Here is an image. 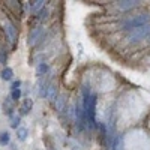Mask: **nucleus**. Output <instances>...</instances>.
<instances>
[{
    "label": "nucleus",
    "instance_id": "nucleus-1",
    "mask_svg": "<svg viewBox=\"0 0 150 150\" xmlns=\"http://www.w3.org/2000/svg\"><path fill=\"white\" fill-rule=\"evenodd\" d=\"M147 24H150V14H149V12H141V14L131 15L128 18H125L120 23V29L126 30V32H131L134 29L147 26Z\"/></svg>",
    "mask_w": 150,
    "mask_h": 150
},
{
    "label": "nucleus",
    "instance_id": "nucleus-2",
    "mask_svg": "<svg viewBox=\"0 0 150 150\" xmlns=\"http://www.w3.org/2000/svg\"><path fill=\"white\" fill-rule=\"evenodd\" d=\"M39 41H41V44H44V42L47 41V32H45V27L42 26V24H38V26H35V27L29 32L27 45H29V47L39 45Z\"/></svg>",
    "mask_w": 150,
    "mask_h": 150
},
{
    "label": "nucleus",
    "instance_id": "nucleus-3",
    "mask_svg": "<svg viewBox=\"0 0 150 150\" xmlns=\"http://www.w3.org/2000/svg\"><path fill=\"white\" fill-rule=\"evenodd\" d=\"M149 36H150V24L128 32V38H126V39H128L129 44H138V42H141L144 39H149Z\"/></svg>",
    "mask_w": 150,
    "mask_h": 150
},
{
    "label": "nucleus",
    "instance_id": "nucleus-4",
    "mask_svg": "<svg viewBox=\"0 0 150 150\" xmlns=\"http://www.w3.org/2000/svg\"><path fill=\"white\" fill-rule=\"evenodd\" d=\"M3 33H5V36H6V41H8V44L14 48L15 47V44H17V38H18V32H17V27H15V24L12 23L11 20H8V18H5L3 20Z\"/></svg>",
    "mask_w": 150,
    "mask_h": 150
},
{
    "label": "nucleus",
    "instance_id": "nucleus-5",
    "mask_svg": "<svg viewBox=\"0 0 150 150\" xmlns=\"http://www.w3.org/2000/svg\"><path fill=\"white\" fill-rule=\"evenodd\" d=\"M138 5H140V2H135V0H120V2H116V6L123 12H128V11L137 8Z\"/></svg>",
    "mask_w": 150,
    "mask_h": 150
},
{
    "label": "nucleus",
    "instance_id": "nucleus-6",
    "mask_svg": "<svg viewBox=\"0 0 150 150\" xmlns=\"http://www.w3.org/2000/svg\"><path fill=\"white\" fill-rule=\"evenodd\" d=\"M15 102L11 99V96H8L5 101H3V111H5V114L8 116V117H14L15 116V105H14Z\"/></svg>",
    "mask_w": 150,
    "mask_h": 150
},
{
    "label": "nucleus",
    "instance_id": "nucleus-7",
    "mask_svg": "<svg viewBox=\"0 0 150 150\" xmlns=\"http://www.w3.org/2000/svg\"><path fill=\"white\" fill-rule=\"evenodd\" d=\"M57 96H59V87L56 86V84H50L48 86V89H47V93H45V99L48 102H53L54 104V101L57 99Z\"/></svg>",
    "mask_w": 150,
    "mask_h": 150
},
{
    "label": "nucleus",
    "instance_id": "nucleus-8",
    "mask_svg": "<svg viewBox=\"0 0 150 150\" xmlns=\"http://www.w3.org/2000/svg\"><path fill=\"white\" fill-rule=\"evenodd\" d=\"M33 110V101H32V99L30 98H27V99H24V101H23V105L18 108V116H27V114H30V111Z\"/></svg>",
    "mask_w": 150,
    "mask_h": 150
},
{
    "label": "nucleus",
    "instance_id": "nucleus-9",
    "mask_svg": "<svg viewBox=\"0 0 150 150\" xmlns=\"http://www.w3.org/2000/svg\"><path fill=\"white\" fill-rule=\"evenodd\" d=\"M53 105H54V108H56L57 112H63L66 110V98L63 95H59Z\"/></svg>",
    "mask_w": 150,
    "mask_h": 150
},
{
    "label": "nucleus",
    "instance_id": "nucleus-10",
    "mask_svg": "<svg viewBox=\"0 0 150 150\" xmlns=\"http://www.w3.org/2000/svg\"><path fill=\"white\" fill-rule=\"evenodd\" d=\"M50 71V65L45 63V62H39V63L36 65V77H45Z\"/></svg>",
    "mask_w": 150,
    "mask_h": 150
},
{
    "label": "nucleus",
    "instance_id": "nucleus-11",
    "mask_svg": "<svg viewBox=\"0 0 150 150\" xmlns=\"http://www.w3.org/2000/svg\"><path fill=\"white\" fill-rule=\"evenodd\" d=\"M30 5V12L33 15H36L39 11H42L45 6H47V2H44V0H39V2H29Z\"/></svg>",
    "mask_w": 150,
    "mask_h": 150
},
{
    "label": "nucleus",
    "instance_id": "nucleus-12",
    "mask_svg": "<svg viewBox=\"0 0 150 150\" xmlns=\"http://www.w3.org/2000/svg\"><path fill=\"white\" fill-rule=\"evenodd\" d=\"M35 17V21H38V23H39V24H42L45 20H48V17H50V9L45 6L42 11H39V12H38V14L36 15H33Z\"/></svg>",
    "mask_w": 150,
    "mask_h": 150
},
{
    "label": "nucleus",
    "instance_id": "nucleus-13",
    "mask_svg": "<svg viewBox=\"0 0 150 150\" xmlns=\"http://www.w3.org/2000/svg\"><path fill=\"white\" fill-rule=\"evenodd\" d=\"M0 78L3 81H12V78H14V69L9 66H5L2 69V72H0Z\"/></svg>",
    "mask_w": 150,
    "mask_h": 150
},
{
    "label": "nucleus",
    "instance_id": "nucleus-14",
    "mask_svg": "<svg viewBox=\"0 0 150 150\" xmlns=\"http://www.w3.org/2000/svg\"><path fill=\"white\" fill-rule=\"evenodd\" d=\"M27 137H29V129L27 128L21 126V128L17 129V138H18V141H26Z\"/></svg>",
    "mask_w": 150,
    "mask_h": 150
},
{
    "label": "nucleus",
    "instance_id": "nucleus-15",
    "mask_svg": "<svg viewBox=\"0 0 150 150\" xmlns=\"http://www.w3.org/2000/svg\"><path fill=\"white\" fill-rule=\"evenodd\" d=\"M11 143V135L9 132H0V146H8Z\"/></svg>",
    "mask_w": 150,
    "mask_h": 150
},
{
    "label": "nucleus",
    "instance_id": "nucleus-16",
    "mask_svg": "<svg viewBox=\"0 0 150 150\" xmlns=\"http://www.w3.org/2000/svg\"><path fill=\"white\" fill-rule=\"evenodd\" d=\"M11 128H12V129H18V128H21V116L15 114L14 117L11 119Z\"/></svg>",
    "mask_w": 150,
    "mask_h": 150
},
{
    "label": "nucleus",
    "instance_id": "nucleus-17",
    "mask_svg": "<svg viewBox=\"0 0 150 150\" xmlns=\"http://www.w3.org/2000/svg\"><path fill=\"white\" fill-rule=\"evenodd\" d=\"M8 50L5 47H0V65H6L8 62Z\"/></svg>",
    "mask_w": 150,
    "mask_h": 150
},
{
    "label": "nucleus",
    "instance_id": "nucleus-18",
    "mask_svg": "<svg viewBox=\"0 0 150 150\" xmlns=\"http://www.w3.org/2000/svg\"><path fill=\"white\" fill-rule=\"evenodd\" d=\"M11 99L14 102H17V101H20L21 99V96H23V93H21V89H17V90H11Z\"/></svg>",
    "mask_w": 150,
    "mask_h": 150
},
{
    "label": "nucleus",
    "instance_id": "nucleus-19",
    "mask_svg": "<svg viewBox=\"0 0 150 150\" xmlns=\"http://www.w3.org/2000/svg\"><path fill=\"white\" fill-rule=\"evenodd\" d=\"M21 80H15V81H12V84H11V90H17V89H20L21 87Z\"/></svg>",
    "mask_w": 150,
    "mask_h": 150
},
{
    "label": "nucleus",
    "instance_id": "nucleus-20",
    "mask_svg": "<svg viewBox=\"0 0 150 150\" xmlns=\"http://www.w3.org/2000/svg\"><path fill=\"white\" fill-rule=\"evenodd\" d=\"M149 42H150V36H149Z\"/></svg>",
    "mask_w": 150,
    "mask_h": 150
}]
</instances>
